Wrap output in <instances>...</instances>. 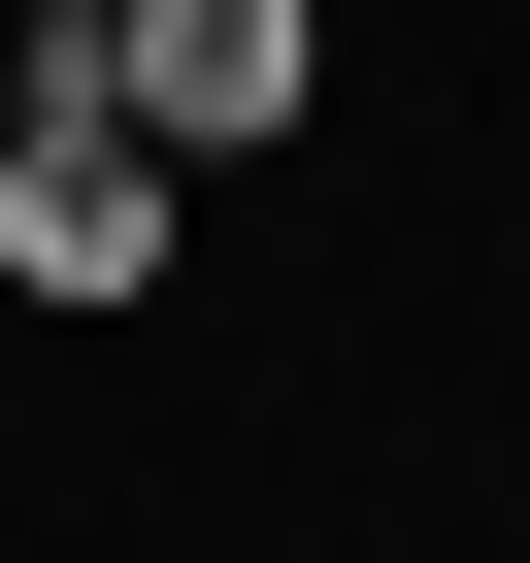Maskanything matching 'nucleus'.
Instances as JSON below:
<instances>
[{
  "instance_id": "1",
  "label": "nucleus",
  "mask_w": 530,
  "mask_h": 563,
  "mask_svg": "<svg viewBox=\"0 0 530 563\" xmlns=\"http://www.w3.org/2000/svg\"><path fill=\"white\" fill-rule=\"evenodd\" d=\"M299 100H332V0H133L100 34V133L133 166H265Z\"/></svg>"
},
{
  "instance_id": "2",
  "label": "nucleus",
  "mask_w": 530,
  "mask_h": 563,
  "mask_svg": "<svg viewBox=\"0 0 530 563\" xmlns=\"http://www.w3.org/2000/svg\"><path fill=\"white\" fill-rule=\"evenodd\" d=\"M166 199H199V166H133V133H34V166H0V265H34V299H166Z\"/></svg>"
},
{
  "instance_id": "3",
  "label": "nucleus",
  "mask_w": 530,
  "mask_h": 563,
  "mask_svg": "<svg viewBox=\"0 0 530 563\" xmlns=\"http://www.w3.org/2000/svg\"><path fill=\"white\" fill-rule=\"evenodd\" d=\"M34 133H100V34H34V0H0V166Z\"/></svg>"
},
{
  "instance_id": "4",
  "label": "nucleus",
  "mask_w": 530,
  "mask_h": 563,
  "mask_svg": "<svg viewBox=\"0 0 530 563\" xmlns=\"http://www.w3.org/2000/svg\"><path fill=\"white\" fill-rule=\"evenodd\" d=\"M34 34H133V0H34Z\"/></svg>"
}]
</instances>
